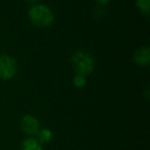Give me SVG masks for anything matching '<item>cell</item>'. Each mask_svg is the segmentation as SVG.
<instances>
[{
    "mask_svg": "<svg viewBox=\"0 0 150 150\" xmlns=\"http://www.w3.org/2000/svg\"><path fill=\"white\" fill-rule=\"evenodd\" d=\"M29 18L35 26L40 28L50 27L54 23V13L45 5H35L29 11Z\"/></svg>",
    "mask_w": 150,
    "mask_h": 150,
    "instance_id": "obj_1",
    "label": "cell"
},
{
    "mask_svg": "<svg viewBox=\"0 0 150 150\" xmlns=\"http://www.w3.org/2000/svg\"><path fill=\"white\" fill-rule=\"evenodd\" d=\"M71 63L75 71L78 74H82L84 76L90 74L95 68L94 58L88 52H82V50H78L72 54Z\"/></svg>",
    "mask_w": 150,
    "mask_h": 150,
    "instance_id": "obj_2",
    "label": "cell"
},
{
    "mask_svg": "<svg viewBox=\"0 0 150 150\" xmlns=\"http://www.w3.org/2000/svg\"><path fill=\"white\" fill-rule=\"evenodd\" d=\"M17 73V63L7 54L0 56V78L8 80Z\"/></svg>",
    "mask_w": 150,
    "mask_h": 150,
    "instance_id": "obj_3",
    "label": "cell"
},
{
    "mask_svg": "<svg viewBox=\"0 0 150 150\" xmlns=\"http://www.w3.org/2000/svg\"><path fill=\"white\" fill-rule=\"evenodd\" d=\"M38 127H39V122L32 115H25L21 120V129H23L24 133L28 135H34L37 133Z\"/></svg>",
    "mask_w": 150,
    "mask_h": 150,
    "instance_id": "obj_4",
    "label": "cell"
},
{
    "mask_svg": "<svg viewBox=\"0 0 150 150\" xmlns=\"http://www.w3.org/2000/svg\"><path fill=\"white\" fill-rule=\"evenodd\" d=\"M135 61L140 66H148L150 62V50L148 46L141 47L136 52Z\"/></svg>",
    "mask_w": 150,
    "mask_h": 150,
    "instance_id": "obj_5",
    "label": "cell"
},
{
    "mask_svg": "<svg viewBox=\"0 0 150 150\" xmlns=\"http://www.w3.org/2000/svg\"><path fill=\"white\" fill-rule=\"evenodd\" d=\"M22 150H42V148L34 139H27L22 144Z\"/></svg>",
    "mask_w": 150,
    "mask_h": 150,
    "instance_id": "obj_6",
    "label": "cell"
},
{
    "mask_svg": "<svg viewBox=\"0 0 150 150\" xmlns=\"http://www.w3.org/2000/svg\"><path fill=\"white\" fill-rule=\"evenodd\" d=\"M149 4L150 0H137V5L142 13L148 15L149 13Z\"/></svg>",
    "mask_w": 150,
    "mask_h": 150,
    "instance_id": "obj_7",
    "label": "cell"
},
{
    "mask_svg": "<svg viewBox=\"0 0 150 150\" xmlns=\"http://www.w3.org/2000/svg\"><path fill=\"white\" fill-rule=\"evenodd\" d=\"M86 76L82 74H76L73 77V83H74L75 86H77V88H81L86 84Z\"/></svg>",
    "mask_w": 150,
    "mask_h": 150,
    "instance_id": "obj_8",
    "label": "cell"
},
{
    "mask_svg": "<svg viewBox=\"0 0 150 150\" xmlns=\"http://www.w3.org/2000/svg\"><path fill=\"white\" fill-rule=\"evenodd\" d=\"M38 138H39L41 143H46V142L50 141V138H52V132L47 129H42V131L39 133V135H38Z\"/></svg>",
    "mask_w": 150,
    "mask_h": 150,
    "instance_id": "obj_9",
    "label": "cell"
},
{
    "mask_svg": "<svg viewBox=\"0 0 150 150\" xmlns=\"http://www.w3.org/2000/svg\"><path fill=\"white\" fill-rule=\"evenodd\" d=\"M97 2L100 3V4H106L107 2H109L110 0H96Z\"/></svg>",
    "mask_w": 150,
    "mask_h": 150,
    "instance_id": "obj_10",
    "label": "cell"
},
{
    "mask_svg": "<svg viewBox=\"0 0 150 150\" xmlns=\"http://www.w3.org/2000/svg\"><path fill=\"white\" fill-rule=\"evenodd\" d=\"M28 1H31V2H33V1H36V0H28Z\"/></svg>",
    "mask_w": 150,
    "mask_h": 150,
    "instance_id": "obj_11",
    "label": "cell"
}]
</instances>
